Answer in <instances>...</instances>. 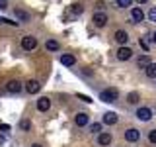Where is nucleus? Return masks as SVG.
Segmentation results:
<instances>
[{
	"label": "nucleus",
	"mask_w": 156,
	"mask_h": 147,
	"mask_svg": "<svg viewBox=\"0 0 156 147\" xmlns=\"http://www.w3.org/2000/svg\"><path fill=\"white\" fill-rule=\"evenodd\" d=\"M117 98H119V90H117V88H105V90H101V92H100V100L107 102V104L115 102Z\"/></svg>",
	"instance_id": "1"
},
{
	"label": "nucleus",
	"mask_w": 156,
	"mask_h": 147,
	"mask_svg": "<svg viewBox=\"0 0 156 147\" xmlns=\"http://www.w3.org/2000/svg\"><path fill=\"white\" fill-rule=\"evenodd\" d=\"M35 47H37V39L33 37V36L22 37V49H23V51H33Z\"/></svg>",
	"instance_id": "2"
},
{
	"label": "nucleus",
	"mask_w": 156,
	"mask_h": 147,
	"mask_svg": "<svg viewBox=\"0 0 156 147\" xmlns=\"http://www.w3.org/2000/svg\"><path fill=\"white\" fill-rule=\"evenodd\" d=\"M92 22H94L96 28H105L107 26V14L105 12H96L92 16Z\"/></svg>",
	"instance_id": "3"
},
{
	"label": "nucleus",
	"mask_w": 156,
	"mask_h": 147,
	"mask_svg": "<svg viewBox=\"0 0 156 147\" xmlns=\"http://www.w3.org/2000/svg\"><path fill=\"white\" fill-rule=\"evenodd\" d=\"M39 90H41V82H39V81L31 78V81L26 82V92H27V94H37Z\"/></svg>",
	"instance_id": "4"
},
{
	"label": "nucleus",
	"mask_w": 156,
	"mask_h": 147,
	"mask_svg": "<svg viewBox=\"0 0 156 147\" xmlns=\"http://www.w3.org/2000/svg\"><path fill=\"white\" fill-rule=\"evenodd\" d=\"M139 137H140V131L136 130V127H129V130L125 131V141H129V143L139 141Z\"/></svg>",
	"instance_id": "5"
},
{
	"label": "nucleus",
	"mask_w": 156,
	"mask_h": 147,
	"mask_svg": "<svg viewBox=\"0 0 156 147\" xmlns=\"http://www.w3.org/2000/svg\"><path fill=\"white\" fill-rule=\"evenodd\" d=\"M131 57H133V49L131 47H119L117 49V59L119 61H129Z\"/></svg>",
	"instance_id": "6"
},
{
	"label": "nucleus",
	"mask_w": 156,
	"mask_h": 147,
	"mask_svg": "<svg viewBox=\"0 0 156 147\" xmlns=\"http://www.w3.org/2000/svg\"><path fill=\"white\" fill-rule=\"evenodd\" d=\"M136 118H139L140 122H148L150 118H152V110H150V108H139V110H136V114H135Z\"/></svg>",
	"instance_id": "7"
},
{
	"label": "nucleus",
	"mask_w": 156,
	"mask_h": 147,
	"mask_svg": "<svg viewBox=\"0 0 156 147\" xmlns=\"http://www.w3.org/2000/svg\"><path fill=\"white\" fill-rule=\"evenodd\" d=\"M74 124H76L78 127L88 126V124H90V116H88L86 112H80V114H76V118H74Z\"/></svg>",
	"instance_id": "8"
},
{
	"label": "nucleus",
	"mask_w": 156,
	"mask_h": 147,
	"mask_svg": "<svg viewBox=\"0 0 156 147\" xmlns=\"http://www.w3.org/2000/svg\"><path fill=\"white\" fill-rule=\"evenodd\" d=\"M22 82L20 81H8L6 82V90L8 92H12V94H18V92H22Z\"/></svg>",
	"instance_id": "9"
},
{
	"label": "nucleus",
	"mask_w": 156,
	"mask_h": 147,
	"mask_svg": "<svg viewBox=\"0 0 156 147\" xmlns=\"http://www.w3.org/2000/svg\"><path fill=\"white\" fill-rule=\"evenodd\" d=\"M113 37H115V41L119 43V45H125V43L129 41V33H127L125 29H117V32L113 33Z\"/></svg>",
	"instance_id": "10"
},
{
	"label": "nucleus",
	"mask_w": 156,
	"mask_h": 147,
	"mask_svg": "<svg viewBox=\"0 0 156 147\" xmlns=\"http://www.w3.org/2000/svg\"><path fill=\"white\" fill-rule=\"evenodd\" d=\"M109 143H111V135L107 134V131H100V134H98V145L107 147Z\"/></svg>",
	"instance_id": "11"
},
{
	"label": "nucleus",
	"mask_w": 156,
	"mask_h": 147,
	"mask_svg": "<svg viewBox=\"0 0 156 147\" xmlns=\"http://www.w3.org/2000/svg\"><path fill=\"white\" fill-rule=\"evenodd\" d=\"M37 110L39 112H47L49 110V108H51V100H49V98L47 96H41V98H39V100H37Z\"/></svg>",
	"instance_id": "12"
},
{
	"label": "nucleus",
	"mask_w": 156,
	"mask_h": 147,
	"mask_svg": "<svg viewBox=\"0 0 156 147\" xmlns=\"http://www.w3.org/2000/svg\"><path fill=\"white\" fill-rule=\"evenodd\" d=\"M76 63V57L72 55V53H65V55H61V65L65 67H72Z\"/></svg>",
	"instance_id": "13"
},
{
	"label": "nucleus",
	"mask_w": 156,
	"mask_h": 147,
	"mask_svg": "<svg viewBox=\"0 0 156 147\" xmlns=\"http://www.w3.org/2000/svg\"><path fill=\"white\" fill-rule=\"evenodd\" d=\"M117 120H119V118H117L115 112H105V114H104V124L105 126H115Z\"/></svg>",
	"instance_id": "14"
},
{
	"label": "nucleus",
	"mask_w": 156,
	"mask_h": 147,
	"mask_svg": "<svg viewBox=\"0 0 156 147\" xmlns=\"http://www.w3.org/2000/svg\"><path fill=\"white\" fill-rule=\"evenodd\" d=\"M143 18H144V14H143V10H140V8H133V10H131V20H133L135 24L143 22Z\"/></svg>",
	"instance_id": "15"
},
{
	"label": "nucleus",
	"mask_w": 156,
	"mask_h": 147,
	"mask_svg": "<svg viewBox=\"0 0 156 147\" xmlns=\"http://www.w3.org/2000/svg\"><path fill=\"white\" fill-rule=\"evenodd\" d=\"M150 63H152V61H150V55H139V57H136V65H139L140 69H146Z\"/></svg>",
	"instance_id": "16"
},
{
	"label": "nucleus",
	"mask_w": 156,
	"mask_h": 147,
	"mask_svg": "<svg viewBox=\"0 0 156 147\" xmlns=\"http://www.w3.org/2000/svg\"><path fill=\"white\" fill-rule=\"evenodd\" d=\"M14 14H16V18L20 20V22H29V14L26 12V10L16 8V10H14Z\"/></svg>",
	"instance_id": "17"
},
{
	"label": "nucleus",
	"mask_w": 156,
	"mask_h": 147,
	"mask_svg": "<svg viewBox=\"0 0 156 147\" xmlns=\"http://www.w3.org/2000/svg\"><path fill=\"white\" fill-rule=\"evenodd\" d=\"M144 73H146L148 78H156V63H150V65L144 69Z\"/></svg>",
	"instance_id": "18"
},
{
	"label": "nucleus",
	"mask_w": 156,
	"mask_h": 147,
	"mask_svg": "<svg viewBox=\"0 0 156 147\" xmlns=\"http://www.w3.org/2000/svg\"><path fill=\"white\" fill-rule=\"evenodd\" d=\"M47 51H58V41H55V39H49V41L45 43Z\"/></svg>",
	"instance_id": "19"
},
{
	"label": "nucleus",
	"mask_w": 156,
	"mask_h": 147,
	"mask_svg": "<svg viewBox=\"0 0 156 147\" xmlns=\"http://www.w3.org/2000/svg\"><path fill=\"white\" fill-rule=\"evenodd\" d=\"M70 12L74 14V16H80L82 12H84V8H82V4H72V8H70Z\"/></svg>",
	"instance_id": "20"
},
{
	"label": "nucleus",
	"mask_w": 156,
	"mask_h": 147,
	"mask_svg": "<svg viewBox=\"0 0 156 147\" xmlns=\"http://www.w3.org/2000/svg\"><path fill=\"white\" fill-rule=\"evenodd\" d=\"M117 8H129L131 4H133V0H115Z\"/></svg>",
	"instance_id": "21"
},
{
	"label": "nucleus",
	"mask_w": 156,
	"mask_h": 147,
	"mask_svg": "<svg viewBox=\"0 0 156 147\" xmlns=\"http://www.w3.org/2000/svg\"><path fill=\"white\" fill-rule=\"evenodd\" d=\"M127 102H129V104H136V102H139V94H136V92H131V94L127 96Z\"/></svg>",
	"instance_id": "22"
},
{
	"label": "nucleus",
	"mask_w": 156,
	"mask_h": 147,
	"mask_svg": "<svg viewBox=\"0 0 156 147\" xmlns=\"http://www.w3.org/2000/svg\"><path fill=\"white\" fill-rule=\"evenodd\" d=\"M148 20H150L152 24H156V6H152V8L148 10Z\"/></svg>",
	"instance_id": "23"
},
{
	"label": "nucleus",
	"mask_w": 156,
	"mask_h": 147,
	"mask_svg": "<svg viewBox=\"0 0 156 147\" xmlns=\"http://www.w3.org/2000/svg\"><path fill=\"white\" fill-rule=\"evenodd\" d=\"M88 130H90L92 134H100V131H101V124H90Z\"/></svg>",
	"instance_id": "24"
},
{
	"label": "nucleus",
	"mask_w": 156,
	"mask_h": 147,
	"mask_svg": "<svg viewBox=\"0 0 156 147\" xmlns=\"http://www.w3.org/2000/svg\"><path fill=\"white\" fill-rule=\"evenodd\" d=\"M20 127H22L23 131H27L29 127H31V122H29V120H22V122H20Z\"/></svg>",
	"instance_id": "25"
},
{
	"label": "nucleus",
	"mask_w": 156,
	"mask_h": 147,
	"mask_svg": "<svg viewBox=\"0 0 156 147\" xmlns=\"http://www.w3.org/2000/svg\"><path fill=\"white\" fill-rule=\"evenodd\" d=\"M148 141H150V143H156V130L148 131Z\"/></svg>",
	"instance_id": "26"
},
{
	"label": "nucleus",
	"mask_w": 156,
	"mask_h": 147,
	"mask_svg": "<svg viewBox=\"0 0 156 147\" xmlns=\"http://www.w3.org/2000/svg\"><path fill=\"white\" fill-rule=\"evenodd\" d=\"M76 96H78V98H80V100H82V102H88V104H90V102H92V98H90V96H86V94H80V92H78V94H76Z\"/></svg>",
	"instance_id": "27"
},
{
	"label": "nucleus",
	"mask_w": 156,
	"mask_h": 147,
	"mask_svg": "<svg viewBox=\"0 0 156 147\" xmlns=\"http://www.w3.org/2000/svg\"><path fill=\"white\" fill-rule=\"evenodd\" d=\"M96 8H98V12H101V8H105V2H104V0H98V2H96Z\"/></svg>",
	"instance_id": "28"
},
{
	"label": "nucleus",
	"mask_w": 156,
	"mask_h": 147,
	"mask_svg": "<svg viewBox=\"0 0 156 147\" xmlns=\"http://www.w3.org/2000/svg\"><path fill=\"white\" fill-rule=\"evenodd\" d=\"M0 24H12V26H18V22H12V20H6V18H0Z\"/></svg>",
	"instance_id": "29"
},
{
	"label": "nucleus",
	"mask_w": 156,
	"mask_h": 147,
	"mask_svg": "<svg viewBox=\"0 0 156 147\" xmlns=\"http://www.w3.org/2000/svg\"><path fill=\"white\" fill-rule=\"evenodd\" d=\"M0 131H4V134H6V131H10V126H8V124H0Z\"/></svg>",
	"instance_id": "30"
},
{
	"label": "nucleus",
	"mask_w": 156,
	"mask_h": 147,
	"mask_svg": "<svg viewBox=\"0 0 156 147\" xmlns=\"http://www.w3.org/2000/svg\"><path fill=\"white\" fill-rule=\"evenodd\" d=\"M8 8V0H0V10H6Z\"/></svg>",
	"instance_id": "31"
},
{
	"label": "nucleus",
	"mask_w": 156,
	"mask_h": 147,
	"mask_svg": "<svg viewBox=\"0 0 156 147\" xmlns=\"http://www.w3.org/2000/svg\"><path fill=\"white\" fill-rule=\"evenodd\" d=\"M152 43H154V45H156V32L152 33Z\"/></svg>",
	"instance_id": "32"
},
{
	"label": "nucleus",
	"mask_w": 156,
	"mask_h": 147,
	"mask_svg": "<svg viewBox=\"0 0 156 147\" xmlns=\"http://www.w3.org/2000/svg\"><path fill=\"white\" fill-rule=\"evenodd\" d=\"M135 2H139V4H144V2H148V0H135Z\"/></svg>",
	"instance_id": "33"
},
{
	"label": "nucleus",
	"mask_w": 156,
	"mask_h": 147,
	"mask_svg": "<svg viewBox=\"0 0 156 147\" xmlns=\"http://www.w3.org/2000/svg\"><path fill=\"white\" fill-rule=\"evenodd\" d=\"M31 147H41V145H39V143H33V145H31Z\"/></svg>",
	"instance_id": "34"
}]
</instances>
